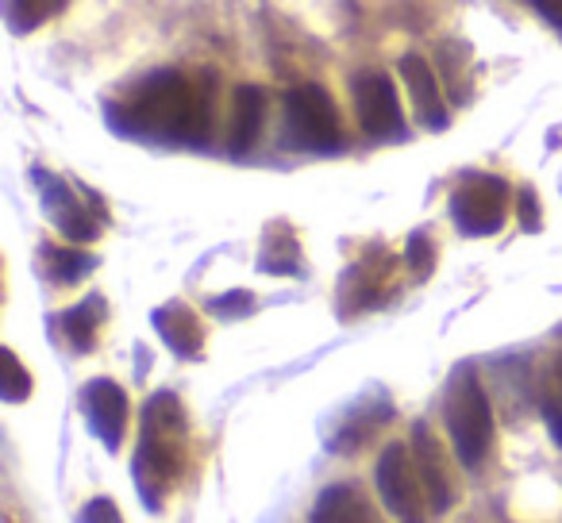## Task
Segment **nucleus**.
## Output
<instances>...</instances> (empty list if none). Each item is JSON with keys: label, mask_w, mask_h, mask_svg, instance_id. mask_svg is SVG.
Here are the masks:
<instances>
[{"label": "nucleus", "mask_w": 562, "mask_h": 523, "mask_svg": "<svg viewBox=\"0 0 562 523\" xmlns=\"http://www.w3.org/2000/svg\"><path fill=\"white\" fill-rule=\"evenodd\" d=\"M109 112L116 132L196 147L209 139L212 124L209 78H189L181 70H155L135 81Z\"/></svg>", "instance_id": "nucleus-1"}, {"label": "nucleus", "mask_w": 562, "mask_h": 523, "mask_svg": "<svg viewBox=\"0 0 562 523\" xmlns=\"http://www.w3.org/2000/svg\"><path fill=\"white\" fill-rule=\"evenodd\" d=\"M413 462H416V474H420V481H424V492H428L431 512H447L451 500H454V492H451V481H447V474H443V458H439L436 435H431L424 423H416L413 428Z\"/></svg>", "instance_id": "nucleus-11"}, {"label": "nucleus", "mask_w": 562, "mask_h": 523, "mask_svg": "<svg viewBox=\"0 0 562 523\" xmlns=\"http://www.w3.org/2000/svg\"><path fill=\"white\" fill-rule=\"evenodd\" d=\"M4 400L20 405V400L32 397V374L24 369V362L16 359V351H4V385H0Z\"/></svg>", "instance_id": "nucleus-19"}, {"label": "nucleus", "mask_w": 562, "mask_h": 523, "mask_svg": "<svg viewBox=\"0 0 562 523\" xmlns=\"http://www.w3.org/2000/svg\"><path fill=\"white\" fill-rule=\"evenodd\" d=\"M520 224H524V231H539V227H543V212H539L536 189H520Z\"/></svg>", "instance_id": "nucleus-22"}, {"label": "nucleus", "mask_w": 562, "mask_h": 523, "mask_svg": "<svg viewBox=\"0 0 562 523\" xmlns=\"http://www.w3.org/2000/svg\"><path fill=\"white\" fill-rule=\"evenodd\" d=\"M508 216V185L497 173H467L451 193V219L462 235H493L505 227Z\"/></svg>", "instance_id": "nucleus-5"}, {"label": "nucleus", "mask_w": 562, "mask_h": 523, "mask_svg": "<svg viewBox=\"0 0 562 523\" xmlns=\"http://www.w3.org/2000/svg\"><path fill=\"white\" fill-rule=\"evenodd\" d=\"M531 4H536V12L547 20V24L562 27V0H531Z\"/></svg>", "instance_id": "nucleus-25"}, {"label": "nucleus", "mask_w": 562, "mask_h": 523, "mask_svg": "<svg viewBox=\"0 0 562 523\" xmlns=\"http://www.w3.org/2000/svg\"><path fill=\"white\" fill-rule=\"evenodd\" d=\"M155 328L162 343L170 346L178 359H201L204 351V328L186 305H166L155 312Z\"/></svg>", "instance_id": "nucleus-14"}, {"label": "nucleus", "mask_w": 562, "mask_h": 523, "mask_svg": "<svg viewBox=\"0 0 562 523\" xmlns=\"http://www.w3.org/2000/svg\"><path fill=\"white\" fill-rule=\"evenodd\" d=\"M250 308H255V297L243 289L224 293V297H212V312H220V316H247Z\"/></svg>", "instance_id": "nucleus-21"}, {"label": "nucleus", "mask_w": 562, "mask_h": 523, "mask_svg": "<svg viewBox=\"0 0 562 523\" xmlns=\"http://www.w3.org/2000/svg\"><path fill=\"white\" fill-rule=\"evenodd\" d=\"M378 481V497L385 500V508L393 512L397 523H428V492H424V481L416 474L413 451L401 443L385 446L382 458H378L374 469Z\"/></svg>", "instance_id": "nucleus-6"}, {"label": "nucleus", "mask_w": 562, "mask_h": 523, "mask_svg": "<svg viewBox=\"0 0 562 523\" xmlns=\"http://www.w3.org/2000/svg\"><path fill=\"white\" fill-rule=\"evenodd\" d=\"M543 416H547V428H551L554 443H562V400L547 397L543 400Z\"/></svg>", "instance_id": "nucleus-24"}, {"label": "nucleus", "mask_w": 562, "mask_h": 523, "mask_svg": "<svg viewBox=\"0 0 562 523\" xmlns=\"http://www.w3.org/2000/svg\"><path fill=\"white\" fill-rule=\"evenodd\" d=\"M266 124V93L258 86H239L232 104V135H227V150L232 155H247L258 143Z\"/></svg>", "instance_id": "nucleus-13"}, {"label": "nucleus", "mask_w": 562, "mask_h": 523, "mask_svg": "<svg viewBox=\"0 0 562 523\" xmlns=\"http://www.w3.org/2000/svg\"><path fill=\"white\" fill-rule=\"evenodd\" d=\"M81 412H86L89 431L109 451H120L127 428V393L116 382H109V377H97V382H89L81 389Z\"/></svg>", "instance_id": "nucleus-8"}, {"label": "nucleus", "mask_w": 562, "mask_h": 523, "mask_svg": "<svg viewBox=\"0 0 562 523\" xmlns=\"http://www.w3.org/2000/svg\"><path fill=\"white\" fill-rule=\"evenodd\" d=\"M551 397L562 400V351H559V359H554V389H551Z\"/></svg>", "instance_id": "nucleus-26"}, {"label": "nucleus", "mask_w": 562, "mask_h": 523, "mask_svg": "<svg viewBox=\"0 0 562 523\" xmlns=\"http://www.w3.org/2000/svg\"><path fill=\"white\" fill-rule=\"evenodd\" d=\"M308 523H382V520L370 508V500L362 497V489H355V485H328L316 497Z\"/></svg>", "instance_id": "nucleus-12"}, {"label": "nucleus", "mask_w": 562, "mask_h": 523, "mask_svg": "<svg viewBox=\"0 0 562 523\" xmlns=\"http://www.w3.org/2000/svg\"><path fill=\"white\" fill-rule=\"evenodd\" d=\"M397 70H401V81H405L408 96H413L420 124L431 127V132H443L447 104H443V89H439V78H436V66L424 55H405L397 62Z\"/></svg>", "instance_id": "nucleus-9"}, {"label": "nucleus", "mask_w": 562, "mask_h": 523, "mask_svg": "<svg viewBox=\"0 0 562 523\" xmlns=\"http://www.w3.org/2000/svg\"><path fill=\"white\" fill-rule=\"evenodd\" d=\"M104 320V300L101 297H86L78 308L63 312V336L74 351H93L97 346V323Z\"/></svg>", "instance_id": "nucleus-16"}, {"label": "nucleus", "mask_w": 562, "mask_h": 523, "mask_svg": "<svg viewBox=\"0 0 562 523\" xmlns=\"http://www.w3.org/2000/svg\"><path fill=\"white\" fill-rule=\"evenodd\" d=\"M405 262L413 270V277H428L436 266V242L428 239V231H413L405 242Z\"/></svg>", "instance_id": "nucleus-20"}, {"label": "nucleus", "mask_w": 562, "mask_h": 523, "mask_svg": "<svg viewBox=\"0 0 562 523\" xmlns=\"http://www.w3.org/2000/svg\"><path fill=\"white\" fill-rule=\"evenodd\" d=\"M40 185H43V204H47L50 224H55L58 231L66 235V239H70V242H89V239H97L93 212H89L86 204L74 201V193H70V185H66V181L40 173Z\"/></svg>", "instance_id": "nucleus-10"}, {"label": "nucleus", "mask_w": 562, "mask_h": 523, "mask_svg": "<svg viewBox=\"0 0 562 523\" xmlns=\"http://www.w3.org/2000/svg\"><path fill=\"white\" fill-rule=\"evenodd\" d=\"M355 112H359V124L370 139H401L405 135V112H401V96L393 86L390 73L382 70H362L351 81Z\"/></svg>", "instance_id": "nucleus-7"}, {"label": "nucleus", "mask_w": 562, "mask_h": 523, "mask_svg": "<svg viewBox=\"0 0 562 523\" xmlns=\"http://www.w3.org/2000/svg\"><path fill=\"white\" fill-rule=\"evenodd\" d=\"M81 523H120V512L112 500H93V504H86V512H81Z\"/></svg>", "instance_id": "nucleus-23"}, {"label": "nucleus", "mask_w": 562, "mask_h": 523, "mask_svg": "<svg viewBox=\"0 0 562 523\" xmlns=\"http://www.w3.org/2000/svg\"><path fill=\"white\" fill-rule=\"evenodd\" d=\"M66 9V0H9V20L16 32H35Z\"/></svg>", "instance_id": "nucleus-18"}, {"label": "nucleus", "mask_w": 562, "mask_h": 523, "mask_svg": "<svg viewBox=\"0 0 562 523\" xmlns=\"http://www.w3.org/2000/svg\"><path fill=\"white\" fill-rule=\"evenodd\" d=\"M181 435H186V412L173 393H155L143 405V439L135 454V481H139L143 504L158 508V489H170L181 469Z\"/></svg>", "instance_id": "nucleus-2"}, {"label": "nucleus", "mask_w": 562, "mask_h": 523, "mask_svg": "<svg viewBox=\"0 0 562 523\" xmlns=\"http://www.w3.org/2000/svg\"><path fill=\"white\" fill-rule=\"evenodd\" d=\"M281 135L293 150L331 155L344 147V124H339V109L328 89L293 86L281 96Z\"/></svg>", "instance_id": "nucleus-4"}, {"label": "nucleus", "mask_w": 562, "mask_h": 523, "mask_svg": "<svg viewBox=\"0 0 562 523\" xmlns=\"http://www.w3.org/2000/svg\"><path fill=\"white\" fill-rule=\"evenodd\" d=\"M43 266L55 285H74L97 266V258L74 247H43Z\"/></svg>", "instance_id": "nucleus-17"}, {"label": "nucleus", "mask_w": 562, "mask_h": 523, "mask_svg": "<svg viewBox=\"0 0 562 523\" xmlns=\"http://www.w3.org/2000/svg\"><path fill=\"white\" fill-rule=\"evenodd\" d=\"M443 420L451 431L454 454L467 469H477L493 446V408L485 397L482 382H477L474 366H459L447 385L443 400Z\"/></svg>", "instance_id": "nucleus-3"}, {"label": "nucleus", "mask_w": 562, "mask_h": 523, "mask_svg": "<svg viewBox=\"0 0 562 523\" xmlns=\"http://www.w3.org/2000/svg\"><path fill=\"white\" fill-rule=\"evenodd\" d=\"M258 270H262V274H285V277L301 274V247L290 224H273L270 231H266Z\"/></svg>", "instance_id": "nucleus-15"}]
</instances>
